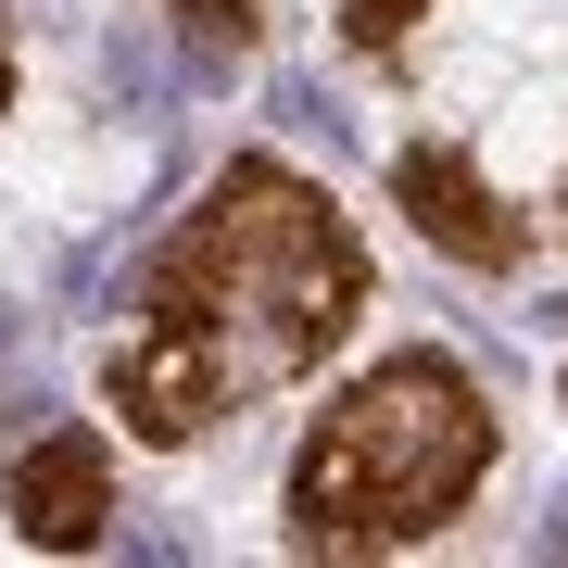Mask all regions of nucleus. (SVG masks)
<instances>
[{
	"label": "nucleus",
	"mask_w": 568,
	"mask_h": 568,
	"mask_svg": "<svg viewBox=\"0 0 568 568\" xmlns=\"http://www.w3.org/2000/svg\"><path fill=\"white\" fill-rule=\"evenodd\" d=\"M354 316H366L354 215L316 178H291L278 152H241L203 203L164 227V253L140 278V328L102 366V405L126 417V443L178 455L215 417L316 379Z\"/></svg>",
	"instance_id": "nucleus-1"
},
{
	"label": "nucleus",
	"mask_w": 568,
	"mask_h": 568,
	"mask_svg": "<svg viewBox=\"0 0 568 568\" xmlns=\"http://www.w3.org/2000/svg\"><path fill=\"white\" fill-rule=\"evenodd\" d=\"M493 480V405L443 342L379 354L354 392H328V417L291 455V544L304 556H405L467 493Z\"/></svg>",
	"instance_id": "nucleus-2"
},
{
	"label": "nucleus",
	"mask_w": 568,
	"mask_h": 568,
	"mask_svg": "<svg viewBox=\"0 0 568 568\" xmlns=\"http://www.w3.org/2000/svg\"><path fill=\"white\" fill-rule=\"evenodd\" d=\"M392 203H405V227L429 253H455L467 278H518L530 265V215L467 164V140H405L392 152Z\"/></svg>",
	"instance_id": "nucleus-3"
},
{
	"label": "nucleus",
	"mask_w": 568,
	"mask_h": 568,
	"mask_svg": "<svg viewBox=\"0 0 568 568\" xmlns=\"http://www.w3.org/2000/svg\"><path fill=\"white\" fill-rule=\"evenodd\" d=\"M0 518L39 556H89L114 530V443L102 429H39V443L0 467Z\"/></svg>",
	"instance_id": "nucleus-4"
},
{
	"label": "nucleus",
	"mask_w": 568,
	"mask_h": 568,
	"mask_svg": "<svg viewBox=\"0 0 568 568\" xmlns=\"http://www.w3.org/2000/svg\"><path fill=\"white\" fill-rule=\"evenodd\" d=\"M164 13H178V39L203 51V63H241L265 39V0H164Z\"/></svg>",
	"instance_id": "nucleus-5"
},
{
	"label": "nucleus",
	"mask_w": 568,
	"mask_h": 568,
	"mask_svg": "<svg viewBox=\"0 0 568 568\" xmlns=\"http://www.w3.org/2000/svg\"><path fill=\"white\" fill-rule=\"evenodd\" d=\"M417 13H429V0H342V39H354L366 63H392V51L417 39Z\"/></svg>",
	"instance_id": "nucleus-6"
},
{
	"label": "nucleus",
	"mask_w": 568,
	"mask_h": 568,
	"mask_svg": "<svg viewBox=\"0 0 568 568\" xmlns=\"http://www.w3.org/2000/svg\"><path fill=\"white\" fill-rule=\"evenodd\" d=\"M0 114H13V26H0Z\"/></svg>",
	"instance_id": "nucleus-7"
},
{
	"label": "nucleus",
	"mask_w": 568,
	"mask_h": 568,
	"mask_svg": "<svg viewBox=\"0 0 568 568\" xmlns=\"http://www.w3.org/2000/svg\"><path fill=\"white\" fill-rule=\"evenodd\" d=\"M556 215H568V190H556Z\"/></svg>",
	"instance_id": "nucleus-8"
}]
</instances>
